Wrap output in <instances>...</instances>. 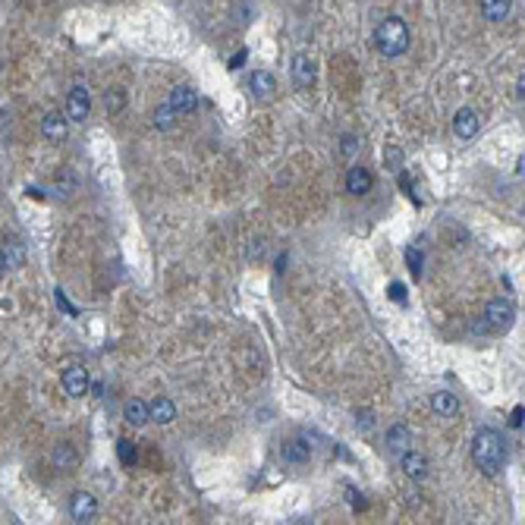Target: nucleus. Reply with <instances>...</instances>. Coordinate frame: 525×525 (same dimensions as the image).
Wrapping results in <instances>:
<instances>
[{"instance_id":"22","label":"nucleus","mask_w":525,"mask_h":525,"mask_svg":"<svg viewBox=\"0 0 525 525\" xmlns=\"http://www.w3.org/2000/svg\"><path fill=\"white\" fill-rule=\"evenodd\" d=\"M116 453H120V463L133 469L136 465V443L133 441H116Z\"/></svg>"},{"instance_id":"23","label":"nucleus","mask_w":525,"mask_h":525,"mask_svg":"<svg viewBox=\"0 0 525 525\" xmlns=\"http://www.w3.org/2000/svg\"><path fill=\"white\" fill-rule=\"evenodd\" d=\"M406 261H409L412 274L421 277V261H425V258H421V249H415V245H412V249H406Z\"/></svg>"},{"instance_id":"27","label":"nucleus","mask_w":525,"mask_h":525,"mask_svg":"<svg viewBox=\"0 0 525 525\" xmlns=\"http://www.w3.org/2000/svg\"><path fill=\"white\" fill-rule=\"evenodd\" d=\"M57 459V465H67V463H72V453L67 447H60V456H54Z\"/></svg>"},{"instance_id":"21","label":"nucleus","mask_w":525,"mask_h":525,"mask_svg":"<svg viewBox=\"0 0 525 525\" xmlns=\"http://www.w3.org/2000/svg\"><path fill=\"white\" fill-rule=\"evenodd\" d=\"M177 111H173L170 104H160L158 111H155V126L158 129H173V123H177Z\"/></svg>"},{"instance_id":"14","label":"nucleus","mask_w":525,"mask_h":525,"mask_svg":"<svg viewBox=\"0 0 525 525\" xmlns=\"http://www.w3.org/2000/svg\"><path fill=\"white\" fill-rule=\"evenodd\" d=\"M148 409H151V421H158V425H170V421L177 419V406H173L167 397H158Z\"/></svg>"},{"instance_id":"19","label":"nucleus","mask_w":525,"mask_h":525,"mask_svg":"<svg viewBox=\"0 0 525 525\" xmlns=\"http://www.w3.org/2000/svg\"><path fill=\"white\" fill-rule=\"evenodd\" d=\"M431 406H434V412H437V415H443V419H450V415H456V412H459V399L453 397V393H447V390L434 393Z\"/></svg>"},{"instance_id":"15","label":"nucleus","mask_w":525,"mask_h":525,"mask_svg":"<svg viewBox=\"0 0 525 525\" xmlns=\"http://www.w3.org/2000/svg\"><path fill=\"white\" fill-rule=\"evenodd\" d=\"M280 456H283V463H289V465H305L309 463V447L299 441H287L280 447Z\"/></svg>"},{"instance_id":"12","label":"nucleus","mask_w":525,"mask_h":525,"mask_svg":"<svg viewBox=\"0 0 525 525\" xmlns=\"http://www.w3.org/2000/svg\"><path fill=\"white\" fill-rule=\"evenodd\" d=\"M399 463H403V472L409 478H425L428 475V459L421 453H415V450H406V453L399 456Z\"/></svg>"},{"instance_id":"2","label":"nucleus","mask_w":525,"mask_h":525,"mask_svg":"<svg viewBox=\"0 0 525 525\" xmlns=\"http://www.w3.org/2000/svg\"><path fill=\"white\" fill-rule=\"evenodd\" d=\"M375 41H377V50H381L384 57H399V54H406V48H409V28H406L403 19L390 16L377 26Z\"/></svg>"},{"instance_id":"29","label":"nucleus","mask_w":525,"mask_h":525,"mask_svg":"<svg viewBox=\"0 0 525 525\" xmlns=\"http://www.w3.org/2000/svg\"><path fill=\"white\" fill-rule=\"evenodd\" d=\"M519 98H522V101H525V76H522V79H519Z\"/></svg>"},{"instance_id":"6","label":"nucleus","mask_w":525,"mask_h":525,"mask_svg":"<svg viewBox=\"0 0 525 525\" xmlns=\"http://www.w3.org/2000/svg\"><path fill=\"white\" fill-rule=\"evenodd\" d=\"M89 371L82 365H70L63 371V390H67V397H85L89 393Z\"/></svg>"},{"instance_id":"1","label":"nucleus","mask_w":525,"mask_h":525,"mask_svg":"<svg viewBox=\"0 0 525 525\" xmlns=\"http://www.w3.org/2000/svg\"><path fill=\"white\" fill-rule=\"evenodd\" d=\"M472 459L487 475L503 469V463H507V441H503V434L494 431V428H481L475 441H472Z\"/></svg>"},{"instance_id":"4","label":"nucleus","mask_w":525,"mask_h":525,"mask_svg":"<svg viewBox=\"0 0 525 525\" xmlns=\"http://www.w3.org/2000/svg\"><path fill=\"white\" fill-rule=\"evenodd\" d=\"M485 321L491 324V331H507L513 324V305L507 299H491L485 309Z\"/></svg>"},{"instance_id":"5","label":"nucleus","mask_w":525,"mask_h":525,"mask_svg":"<svg viewBox=\"0 0 525 525\" xmlns=\"http://www.w3.org/2000/svg\"><path fill=\"white\" fill-rule=\"evenodd\" d=\"M94 513H98V500H94L89 491H76L70 497V516L76 522H92Z\"/></svg>"},{"instance_id":"20","label":"nucleus","mask_w":525,"mask_h":525,"mask_svg":"<svg viewBox=\"0 0 525 525\" xmlns=\"http://www.w3.org/2000/svg\"><path fill=\"white\" fill-rule=\"evenodd\" d=\"M387 447L393 450V453L403 456L406 450H409V428H406V425H393L387 431Z\"/></svg>"},{"instance_id":"25","label":"nucleus","mask_w":525,"mask_h":525,"mask_svg":"<svg viewBox=\"0 0 525 525\" xmlns=\"http://www.w3.org/2000/svg\"><path fill=\"white\" fill-rule=\"evenodd\" d=\"M390 299H393V302H406V289H403V283H390Z\"/></svg>"},{"instance_id":"8","label":"nucleus","mask_w":525,"mask_h":525,"mask_svg":"<svg viewBox=\"0 0 525 525\" xmlns=\"http://www.w3.org/2000/svg\"><path fill=\"white\" fill-rule=\"evenodd\" d=\"M289 72H293L296 89H309V85H315V63H311L309 54H296Z\"/></svg>"},{"instance_id":"28","label":"nucleus","mask_w":525,"mask_h":525,"mask_svg":"<svg viewBox=\"0 0 525 525\" xmlns=\"http://www.w3.org/2000/svg\"><path fill=\"white\" fill-rule=\"evenodd\" d=\"M243 60H245V50H239V54L230 60V67H239V63H243Z\"/></svg>"},{"instance_id":"16","label":"nucleus","mask_w":525,"mask_h":525,"mask_svg":"<svg viewBox=\"0 0 525 525\" xmlns=\"http://www.w3.org/2000/svg\"><path fill=\"white\" fill-rule=\"evenodd\" d=\"M509 10H513V0H481V13H485V19H491V23L507 19Z\"/></svg>"},{"instance_id":"18","label":"nucleus","mask_w":525,"mask_h":525,"mask_svg":"<svg viewBox=\"0 0 525 525\" xmlns=\"http://www.w3.org/2000/svg\"><path fill=\"white\" fill-rule=\"evenodd\" d=\"M26 252H23V243H16V239H6L4 243V271H16L19 265H23Z\"/></svg>"},{"instance_id":"26","label":"nucleus","mask_w":525,"mask_h":525,"mask_svg":"<svg viewBox=\"0 0 525 525\" xmlns=\"http://www.w3.org/2000/svg\"><path fill=\"white\" fill-rule=\"evenodd\" d=\"M355 145H359V142H355V138L353 136H346V138H343V155H353V151H355Z\"/></svg>"},{"instance_id":"10","label":"nucleus","mask_w":525,"mask_h":525,"mask_svg":"<svg viewBox=\"0 0 525 525\" xmlns=\"http://www.w3.org/2000/svg\"><path fill=\"white\" fill-rule=\"evenodd\" d=\"M346 192H353V195L371 192V173L365 170V167H349V173H346Z\"/></svg>"},{"instance_id":"11","label":"nucleus","mask_w":525,"mask_h":525,"mask_svg":"<svg viewBox=\"0 0 525 525\" xmlns=\"http://www.w3.org/2000/svg\"><path fill=\"white\" fill-rule=\"evenodd\" d=\"M41 133H45L48 142H63V138H67V116L48 114L45 120H41Z\"/></svg>"},{"instance_id":"3","label":"nucleus","mask_w":525,"mask_h":525,"mask_svg":"<svg viewBox=\"0 0 525 525\" xmlns=\"http://www.w3.org/2000/svg\"><path fill=\"white\" fill-rule=\"evenodd\" d=\"M89 114H92L89 89H85V85H72V92L67 98V116H70V120H76V123H82V120H89Z\"/></svg>"},{"instance_id":"13","label":"nucleus","mask_w":525,"mask_h":525,"mask_svg":"<svg viewBox=\"0 0 525 525\" xmlns=\"http://www.w3.org/2000/svg\"><path fill=\"white\" fill-rule=\"evenodd\" d=\"M123 419L129 421V425H136V428H142L145 421H151V409L142 403V399H129L126 406H123Z\"/></svg>"},{"instance_id":"7","label":"nucleus","mask_w":525,"mask_h":525,"mask_svg":"<svg viewBox=\"0 0 525 525\" xmlns=\"http://www.w3.org/2000/svg\"><path fill=\"white\" fill-rule=\"evenodd\" d=\"M167 104L173 107L179 116H189L199 107V98H195L192 89H186V85H177V89H170V94H167Z\"/></svg>"},{"instance_id":"24","label":"nucleus","mask_w":525,"mask_h":525,"mask_svg":"<svg viewBox=\"0 0 525 525\" xmlns=\"http://www.w3.org/2000/svg\"><path fill=\"white\" fill-rule=\"evenodd\" d=\"M104 104L111 107V111H120V107H123V92H120V89H116V92H111V94H107V98H104Z\"/></svg>"},{"instance_id":"17","label":"nucleus","mask_w":525,"mask_h":525,"mask_svg":"<svg viewBox=\"0 0 525 525\" xmlns=\"http://www.w3.org/2000/svg\"><path fill=\"white\" fill-rule=\"evenodd\" d=\"M249 85H252V92H255V94H258V98H271V94H274V89H277L274 76H271V72H265V70L252 72Z\"/></svg>"},{"instance_id":"9","label":"nucleus","mask_w":525,"mask_h":525,"mask_svg":"<svg viewBox=\"0 0 525 525\" xmlns=\"http://www.w3.org/2000/svg\"><path fill=\"white\" fill-rule=\"evenodd\" d=\"M453 133L459 138H475L478 136V114L472 107H459L453 116Z\"/></svg>"}]
</instances>
